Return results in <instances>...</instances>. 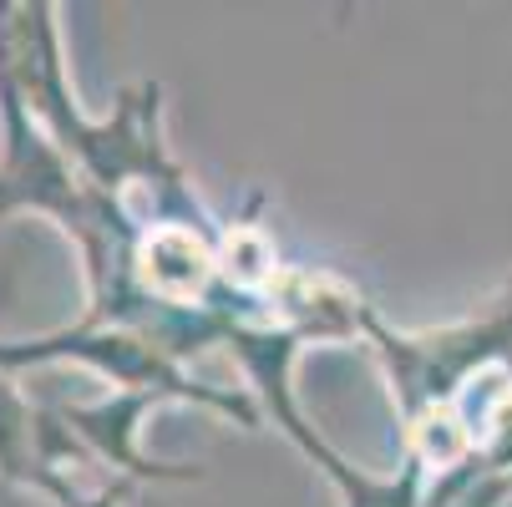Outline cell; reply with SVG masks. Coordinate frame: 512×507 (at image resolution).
<instances>
[{
	"label": "cell",
	"mask_w": 512,
	"mask_h": 507,
	"mask_svg": "<svg viewBox=\"0 0 512 507\" xmlns=\"http://www.w3.org/2000/svg\"><path fill=\"white\" fill-rule=\"evenodd\" d=\"M51 16L56 11L41 6V0L36 6H0V56H6L31 117L46 122V137L87 173L92 188L117 198L122 183H142L153 193L158 229H188V234L218 244L224 229H213V219L188 188V173L163 148V87L158 82L127 87L117 102V117L87 122L71 107V92L61 77V41H56Z\"/></svg>",
	"instance_id": "cell-1"
}]
</instances>
